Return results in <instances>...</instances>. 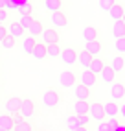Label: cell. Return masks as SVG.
I'll list each match as a JSON object with an SVG mask.
<instances>
[{
  "label": "cell",
  "mask_w": 125,
  "mask_h": 131,
  "mask_svg": "<svg viewBox=\"0 0 125 131\" xmlns=\"http://www.w3.org/2000/svg\"><path fill=\"white\" fill-rule=\"evenodd\" d=\"M79 83L85 85V87H88V89H92V87L97 83V76L94 72H90L88 68H85V70L79 74Z\"/></svg>",
  "instance_id": "cell-4"
},
{
  "label": "cell",
  "mask_w": 125,
  "mask_h": 131,
  "mask_svg": "<svg viewBox=\"0 0 125 131\" xmlns=\"http://www.w3.org/2000/svg\"><path fill=\"white\" fill-rule=\"evenodd\" d=\"M92 59H94V57L88 54V52H85V50H79V52H77V63L81 65L83 68H88V67H90Z\"/></svg>",
  "instance_id": "cell-21"
},
{
  "label": "cell",
  "mask_w": 125,
  "mask_h": 131,
  "mask_svg": "<svg viewBox=\"0 0 125 131\" xmlns=\"http://www.w3.org/2000/svg\"><path fill=\"white\" fill-rule=\"evenodd\" d=\"M0 45H2V46H4L6 50H11V48L15 46V39H13L11 35H7V37H6V39H4L2 42H0Z\"/></svg>",
  "instance_id": "cell-35"
},
{
  "label": "cell",
  "mask_w": 125,
  "mask_h": 131,
  "mask_svg": "<svg viewBox=\"0 0 125 131\" xmlns=\"http://www.w3.org/2000/svg\"><path fill=\"white\" fill-rule=\"evenodd\" d=\"M42 31H44V26H42V22L41 20H37V19H33V22H31V26H30V30H28V35H31V37H41L42 35Z\"/></svg>",
  "instance_id": "cell-19"
},
{
  "label": "cell",
  "mask_w": 125,
  "mask_h": 131,
  "mask_svg": "<svg viewBox=\"0 0 125 131\" xmlns=\"http://www.w3.org/2000/svg\"><path fill=\"white\" fill-rule=\"evenodd\" d=\"M11 116H13V122H15V126H17V124H20V122L24 120V118L20 116V113H17V115H11Z\"/></svg>",
  "instance_id": "cell-39"
},
{
  "label": "cell",
  "mask_w": 125,
  "mask_h": 131,
  "mask_svg": "<svg viewBox=\"0 0 125 131\" xmlns=\"http://www.w3.org/2000/svg\"><path fill=\"white\" fill-rule=\"evenodd\" d=\"M35 59H46V45H44V42H37V45H35V48H33V54H31Z\"/></svg>",
  "instance_id": "cell-22"
},
{
  "label": "cell",
  "mask_w": 125,
  "mask_h": 131,
  "mask_svg": "<svg viewBox=\"0 0 125 131\" xmlns=\"http://www.w3.org/2000/svg\"><path fill=\"white\" fill-rule=\"evenodd\" d=\"M68 131H86V126H76V127L68 129Z\"/></svg>",
  "instance_id": "cell-41"
},
{
  "label": "cell",
  "mask_w": 125,
  "mask_h": 131,
  "mask_svg": "<svg viewBox=\"0 0 125 131\" xmlns=\"http://www.w3.org/2000/svg\"><path fill=\"white\" fill-rule=\"evenodd\" d=\"M121 20H123V24H125V15H123V19H121Z\"/></svg>",
  "instance_id": "cell-44"
},
{
  "label": "cell",
  "mask_w": 125,
  "mask_h": 131,
  "mask_svg": "<svg viewBox=\"0 0 125 131\" xmlns=\"http://www.w3.org/2000/svg\"><path fill=\"white\" fill-rule=\"evenodd\" d=\"M110 67L114 68V72L116 74H120L123 68H125V59L121 57V56H116V57H112V63H110Z\"/></svg>",
  "instance_id": "cell-27"
},
{
  "label": "cell",
  "mask_w": 125,
  "mask_h": 131,
  "mask_svg": "<svg viewBox=\"0 0 125 131\" xmlns=\"http://www.w3.org/2000/svg\"><path fill=\"white\" fill-rule=\"evenodd\" d=\"M112 35H114V39L125 37V24H123V20H116L114 22V26H112Z\"/></svg>",
  "instance_id": "cell-24"
},
{
  "label": "cell",
  "mask_w": 125,
  "mask_h": 131,
  "mask_svg": "<svg viewBox=\"0 0 125 131\" xmlns=\"http://www.w3.org/2000/svg\"><path fill=\"white\" fill-rule=\"evenodd\" d=\"M114 4H116V0H97V6H99L101 11H109Z\"/></svg>",
  "instance_id": "cell-30"
},
{
  "label": "cell",
  "mask_w": 125,
  "mask_h": 131,
  "mask_svg": "<svg viewBox=\"0 0 125 131\" xmlns=\"http://www.w3.org/2000/svg\"><path fill=\"white\" fill-rule=\"evenodd\" d=\"M97 30L94 28V26H86V28L83 30V39L86 41V42H90V41H97Z\"/></svg>",
  "instance_id": "cell-25"
},
{
  "label": "cell",
  "mask_w": 125,
  "mask_h": 131,
  "mask_svg": "<svg viewBox=\"0 0 125 131\" xmlns=\"http://www.w3.org/2000/svg\"><path fill=\"white\" fill-rule=\"evenodd\" d=\"M20 116L24 118V120H28V118H31L33 115H35V103H33V100H30V98H22V103H20Z\"/></svg>",
  "instance_id": "cell-2"
},
{
  "label": "cell",
  "mask_w": 125,
  "mask_h": 131,
  "mask_svg": "<svg viewBox=\"0 0 125 131\" xmlns=\"http://www.w3.org/2000/svg\"><path fill=\"white\" fill-rule=\"evenodd\" d=\"M24 33H26V30L22 28L19 22H11L9 26H7V35H11L15 41H17V39H22Z\"/></svg>",
  "instance_id": "cell-10"
},
{
  "label": "cell",
  "mask_w": 125,
  "mask_h": 131,
  "mask_svg": "<svg viewBox=\"0 0 125 131\" xmlns=\"http://www.w3.org/2000/svg\"><path fill=\"white\" fill-rule=\"evenodd\" d=\"M46 54H48V57H59L61 56V46L57 45V42L46 45Z\"/></svg>",
  "instance_id": "cell-28"
},
{
  "label": "cell",
  "mask_w": 125,
  "mask_h": 131,
  "mask_svg": "<svg viewBox=\"0 0 125 131\" xmlns=\"http://www.w3.org/2000/svg\"><path fill=\"white\" fill-rule=\"evenodd\" d=\"M31 22H33V13H31V15H20V20H19V24L22 26V28H24L26 31L30 30Z\"/></svg>",
  "instance_id": "cell-29"
},
{
  "label": "cell",
  "mask_w": 125,
  "mask_h": 131,
  "mask_svg": "<svg viewBox=\"0 0 125 131\" xmlns=\"http://www.w3.org/2000/svg\"><path fill=\"white\" fill-rule=\"evenodd\" d=\"M88 111H90V102L76 100V103H74V115H77V116H86Z\"/></svg>",
  "instance_id": "cell-11"
},
{
  "label": "cell",
  "mask_w": 125,
  "mask_h": 131,
  "mask_svg": "<svg viewBox=\"0 0 125 131\" xmlns=\"http://www.w3.org/2000/svg\"><path fill=\"white\" fill-rule=\"evenodd\" d=\"M74 96H76V100L88 102V98H90V89L79 83V85H76V89H74Z\"/></svg>",
  "instance_id": "cell-16"
},
{
  "label": "cell",
  "mask_w": 125,
  "mask_h": 131,
  "mask_svg": "<svg viewBox=\"0 0 125 131\" xmlns=\"http://www.w3.org/2000/svg\"><path fill=\"white\" fill-rule=\"evenodd\" d=\"M13 131H31V124H30L28 120H22L20 124H17L13 127Z\"/></svg>",
  "instance_id": "cell-32"
},
{
  "label": "cell",
  "mask_w": 125,
  "mask_h": 131,
  "mask_svg": "<svg viewBox=\"0 0 125 131\" xmlns=\"http://www.w3.org/2000/svg\"><path fill=\"white\" fill-rule=\"evenodd\" d=\"M6 4H7V0H0V9H6Z\"/></svg>",
  "instance_id": "cell-42"
},
{
  "label": "cell",
  "mask_w": 125,
  "mask_h": 131,
  "mask_svg": "<svg viewBox=\"0 0 125 131\" xmlns=\"http://www.w3.org/2000/svg\"><path fill=\"white\" fill-rule=\"evenodd\" d=\"M107 13H109V17H110V19H112L114 22H116V20H121V19H123V15H125V7H123L121 4L116 2V4L110 7V9L107 11Z\"/></svg>",
  "instance_id": "cell-12"
},
{
  "label": "cell",
  "mask_w": 125,
  "mask_h": 131,
  "mask_svg": "<svg viewBox=\"0 0 125 131\" xmlns=\"http://www.w3.org/2000/svg\"><path fill=\"white\" fill-rule=\"evenodd\" d=\"M116 76H118V74H116L114 72V68L110 67V65H105V68H103V70H101V81L103 83H114L116 81Z\"/></svg>",
  "instance_id": "cell-13"
},
{
  "label": "cell",
  "mask_w": 125,
  "mask_h": 131,
  "mask_svg": "<svg viewBox=\"0 0 125 131\" xmlns=\"http://www.w3.org/2000/svg\"><path fill=\"white\" fill-rule=\"evenodd\" d=\"M42 103L46 109H55L59 103H61V96L55 89H48L46 92L42 94Z\"/></svg>",
  "instance_id": "cell-1"
},
{
  "label": "cell",
  "mask_w": 125,
  "mask_h": 131,
  "mask_svg": "<svg viewBox=\"0 0 125 131\" xmlns=\"http://www.w3.org/2000/svg\"><path fill=\"white\" fill-rule=\"evenodd\" d=\"M123 59H125V57H123Z\"/></svg>",
  "instance_id": "cell-47"
},
{
  "label": "cell",
  "mask_w": 125,
  "mask_h": 131,
  "mask_svg": "<svg viewBox=\"0 0 125 131\" xmlns=\"http://www.w3.org/2000/svg\"><path fill=\"white\" fill-rule=\"evenodd\" d=\"M7 37V28H4V26H0V42H2L4 39Z\"/></svg>",
  "instance_id": "cell-38"
},
{
  "label": "cell",
  "mask_w": 125,
  "mask_h": 131,
  "mask_svg": "<svg viewBox=\"0 0 125 131\" xmlns=\"http://www.w3.org/2000/svg\"><path fill=\"white\" fill-rule=\"evenodd\" d=\"M114 48H116V52H118V54H125V37H121V39H116V42H114Z\"/></svg>",
  "instance_id": "cell-33"
},
{
  "label": "cell",
  "mask_w": 125,
  "mask_h": 131,
  "mask_svg": "<svg viewBox=\"0 0 125 131\" xmlns=\"http://www.w3.org/2000/svg\"><path fill=\"white\" fill-rule=\"evenodd\" d=\"M65 126H66L68 129L76 127V126H77V116H76V115H68V116L65 118Z\"/></svg>",
  "instance_id": "cell-31"
},
{
  "label": "cell",
  "mask_w": 125,
  "mask_h": 131,
  "mask_svg": "<svg viewBox=\"0 0 125 131\" xmlns=\"http://www.w3.org/2000/svg\"><path fill=\"white\" fill-rule=\"evenodd\" d=\"M110 96H112L114 102H121L125 98V85L121 81H114L112 89H110Z\"/></svg>",
  "instance_id": "cell-7"
},
{
  "label": "cell",
  "mask_w": 125,
  "mask_h": 131,
  "mask_svg": "<svg viewBox=\"0 0 125 131\" xmlns=\"http://www.w3.org/2000/svg\"><path fill=\"white\" fill-rule=\"evenodd\" d=\"M20 103H22V98H19V96H11V98H7V102H6L7 115H17V113L20 111Z\"/></svg>",
  "instance_id": "cell-6"
},
{
  "label": "cell",
  "mask_w": 125,
  "mask_h": 131,
  "mask_svg": "<svg viewBox=\"0 0 125 131\" xmlns=\"http://www.w3.org/2000/svg\"><path fill=\"white\" fill-rule=\"evenodd\" d=\"M44 45H53V42H59V33L55 30H44L41 35Z\"/></svg>",
  "instance_id": "cell-18"
},
{
  "label": "cell",
  "mask_w": 125,
  "mask_h": 131,
  "mask_svg": "<svg viewBox=\"0 0 125 131\" xmlns=\"http://www.w3.org/2000/svg\"><path fill=\"white\" fill-rule=\"evenodd\" d=\"M61 57H62V63L68 65V67H72V65L77 63V52H76L72 46L62 48V50H61Z\"/></svg>",
  "instance_id": "cell-3"
},
{
  "label": "cell",
  "mask_w": 125,
  "mask_h": 131,
  "mask_svg": "<svg viewBox=\"0 0 125 131\" xmlns=\"http://www.w3.org/2000/svg\"><path fill=\"white\" fill-rule=\"evenodd\" d=\"M103 68H105V61L99 59V57H94V59H92V63H90V67H88V70L94 72V74L97 76V74H101Z\"/></svg>",
  "instance_id": "cell-23"
},
{
  "label": "cell",
  "mask_w": 125,
  "mask_h": 131,
  "mask_svg": "<svg viewBox=\"0 0 125 131\" xmlns=\"http://www.w3.org/2000/svg\"><path fill=\"white\" fill-rule=\"evenodd\" d=\"M59 81L65 89H70V87H76V74L72 70H65L59 76Z\"/></svg>",
  "instance_id": "cell-8"
},
{
  "label": "cell",
  "mask_w": 125,
  "mask_h": 131,
  "mask_svg": "<svg viewBox=\"0 0 125 131\" xmlns=\"http://www.w3.org/2000/svg\"><path fill=\"white\" fill-rule=\"evenodd\" d=\"M103 111H105V116L107 118H114V116L120 115V105L112 100L109 103H103Z\"/></svg>",
  "instance_id": "cell-14"
},
{
  "label": "cell",
  "mask_w": 125,
  "mask_h": 131,
  "mask_svg": "<svg viewBox=\"0 0 125 131\" xmlns=\"http://www.w3.org/2000/svg\"><path fill=\"white\" fill-rule=\"evenodd\" d=\"M44 7H46L48 11H52V13L61 11V7H62V0H44Z\"/></svg>",
  "instance_id": "cell-26"
},
{
  "label": "cell",
  "mask_w": 125,
  "mask_h": 131,
  "mask_svg": "<svg viewBox=\"0 0 125 131\" xmlns=\"http://www.w3.org/2000/svg\"><path fill=\"white\" fill-rule=\"evenodd\" d=\"M31 131H33V129H31Z\"/></svg>",
  "instance_id": "cell-46"
},
{
  "label": "cell",
  "mask_w": 125,
  "mask_h": 131,
  "mask_svg": "<svg viewBox=\"0 0 125 131\" xmlns=\"http://www.w3.org/2000/svg\"><path fill=\"white\" fill-rule=\"evenodd\" d=\"M35 45H37V39H35V37H31V35H26V37L22 39V50H24V54L31 56V54H33V48H35Z\"/></svg>",
  "instance_id": "cell-20"
},
{
  "label": "cell",
  "mask_w": 125,
  "mask_h": 131,
  "mask_svg": "<svg viewBox=\"0 0 125 131\" xmlns=\"http://www.w3.org/2000/svg\"><path fill=\"white\" fill-rule=\"evenodd\" d=\"M88 116L96 122H103L105 120V111H103V103H90V111H88Z\"/></svg>",
  "instance_id": "cell-5"
},
{
  "label": "cell",
  "mask_w": 125,
  "mask_h": 131,
  "mask_svg": "<svg viewBox=\"0 0 125 131\" xmlns=\"http://www.w3.org/2000/svg\"><path fill=\"white\" fill-rule=\"evenodd\" d=\"M120 113H121V118H125V103L120 107Z\"/></svg>",
  "instance_id": "cell-43"
},
{
  "label": "cell",
  "mask_w": 125,
  "mask_h": 131,
  "mask_svg": "<svg viewBox=\"0 0 125 131\" xmlns=\"http://www.w3.org/2000/svg\"><path fill=\"white\" fill-rule=\"evenodd\" d=\"M50 20H52V24L55 26V28H65V26L68 24V17L62 11H55V13L50 15Z\"/></svg>",
  "instance_id": "cell-9"
},
{
  "label": "cell",
  "mask_w": 125,
  "mask_h": 131,
  "mask_svg": "<svg viewBox=\"0 0 125 131\" xmlns=\"http://www.w3.org/2000/svg\"><path fill=\"white\" fill-rule=\"evenodd\" d=\"M0 131H4V129H0Z\"/></svg>",
  "instance_id": "cell-45"
},
{
  "label": "cell",
  "mask_w": 125,
  "mask_h": 131,
  "mask_svg": "<svg viewBox=\"0 0 125 131\" xmlns=\"http://www.w3.org/2000/svg\"><path fill=\"white\" fill-rule=\"evenodd\" d=\"M19 11H20V15H31V4H30V2L20 4V6H19Z\"/></svg>",
  "instance_id": "cell-36"
},
{
  "label": "cell",
  "mask_w": 125,
  "mask_h": 131,
  "mask_svg": "<svg viewBox=\"0 0 125 131\" xmlns=\"http://www.w3.org/2000/svg\"><path fill=\"white\" fill-rule=\"evenodd\" d=\"M96 131H109V127H107V124H103V122H99V126H97Z\"/></svg>",
  "instance_id": "cell-40"
},
{
  "label": "cell",
  "mask_w": 125,
  "mask_h": 131,
  "mask_svg": "<svg viewBox=\"0 0 125 131\" xmlns=\"http://www.w3.org/2000/svg\"><path fill=\"white\" fill-rule=\"evenodd\" d=\"M83 50L88 52V54H90L92 57H96V56H99V54H101L103 46H101V42H99V41H90V42H86V45H85Z\"/></svg>",
  "instance_id": "cell-17"
},
{
  "label": "cell",
  "mask_w": 125,
  "mask_h": 131,
  "mask_svg": "<svg viewBox=\"0 0 125 131\" xmlns=\"http://www.w3.org/2000/svg\"><path fill=\"white\" fill-rule=\"evenodd\" d=\"M107 127H109V131H120V124L116 118H107Z\"/></svg>",
  "instance_id": "cell-34"
},
{
  "label": "cell",
  "mask_w": 125,
  "mask_h": 131,
  "mask_svg": "<svg viewBox=\"0 0 125 131\" xmlns=\"http://www.w3.org/2000/svg\"><path fill=\"white\" fill-rule=\"evenodd\" d=\"M6 19H7V11L6 9H0V26H4Z\"/></svg>",
  "instance_id": "cell-37"
},
{
  "label": "cell",
  "mask_w": 125,
  "mask_h": 131,
  "mask_svg": "<svg viewBox=\"0 0 125 131\" xmlns=\"http://www.w3.org/2000/svg\"><path fill=\"white\" fill-rule=\"evenodd\" d=\"M13 127H15L13 116L7 115V113H0V129H4V131H13Z\"/></svg>",
  "instance_id": "cell-15"
}]
</instances>
